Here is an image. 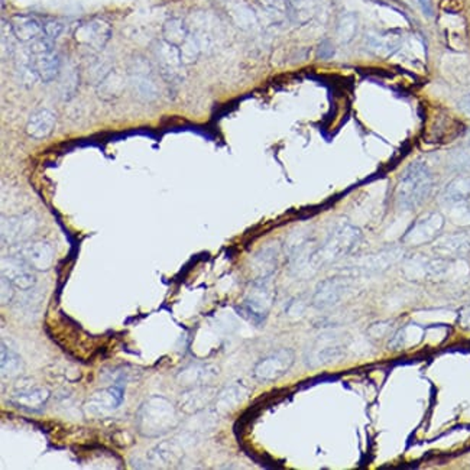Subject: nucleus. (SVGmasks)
Segmentation results:
<instances>
[{
  "label": "nucleus",
  "instance_id": "f257e3e1",
  "mask_svg": "<svg viewBox=\"0 0 470 470\" xmlns=\"http://www.w3.org/2000/svg\"><path fill=\"white\" fill-rule=\"evenodd\" d=\"M180 426L178 408L169 400L153 395L140 404L136 413V429L147 438H158Z\"/></svg>",
  "mask_w": 470,
  "mask_h": 470
},
{
  "label": "nucleus",
  "instance_id": "f03ea898",
  "mask_svg": "<svg viewBox=\"0 0 470 470\" xmlns=\"http://www.w3.org/2000/svg\"><path fill=\"white\" fill-rule=\"evenodd\" d=\"M434 185V178L429 167L422 162H413L401 176L395 198L398 207L404 210H413L424 203Z\"/></svg>",
  "mask_w": 470,
  "mask_h": 470
},
{
  "label": "nucleus",
  "instance_id": "7ed1b4c3",
  "mask_svg": "<svg viewBox=\"0 0 470 470\" xmlns=\"http://www.w3.org/2000/svg\"><path fill=\"white\" fill-rule=\"evenodd\" d=\"M362 234L360 230L350 225L337 226L321 246H317L314 252V266L316 270L321 268L323 265L333 263L344 256L352 254L359 246Z\"/></svg>",
  "mask_w": 470,
  "mask_h": 470
},
{
  "label": "nucleus",
  "instance_id": "20e7f679",
  "mask_svg": "<svg viewBox=\"0 0 470 470\" xmlns=\"http://www.w3.org/2000/svg\"><path fill=\"white\" fill-rule=\"evenodd\" d=\"M28 61L30 67L34 68L37 77L44 83L55 80L61 73V58L54 50L53 41L45 37L30 44Z\"/></svg>",
  "mask_w": 470,
  "mask_h": 470
},
{
  "label": "nucleus",
  "instance_id": "39448f33",
  "mask_svg": "<svg viewBox=\"0 0 470 470\" xmlns=\"http://www.w3.org/2000/svg\"><path fill=\"white\" fill-rule=\"evenodd\" d=\"M270 279L271 278H256L252 290L249 291L242 306L245 314L256 323L266 319L274 304V290Z\"/></svg>",
  "mask_w": 470,
  "mask_h": 470
},
{
  "label": "nucleus",
  "instance_id": "423d86ee",
  "mask_svg": "<svg viewBox=\"0 0 470 470\" xmlns=\"http://www.w3.org/2000/svg\"><path fill=\"white\" fill-rule=\"evenodd\" d=\"M2 242L6 245H21L28 242L38 230V218L34 213L25 212L2 218Z\"/></svg>",
  "mask_w": 470,
  "mask_h": 470
},
{
  "label": "nucleus",
  "instance_id": "0eeeda50",
  "mask_svg": "<svg viewBox=\"0 0 470 470\" xmlns=\"http://www.w3.org/2000/svg\"><path fill=\"white\" fill-rule=\"evenodd\" d=\"M294 362L295 355L291 349H278L259 360L254 368V376L261 382H274L282 378Z\"/></svg>",
  "mask_w": 470,
  "mask_h": 470
},
{
  "label": "nucleus",
  "instance_id": "6e6552de",
  "mask_svg": "<svg viewBox=\"0 0 470 470\" xmlns=\"http://www.w3.org/2000/svg\"><path fill=\"white\" fill-rule=\"evenodd\" d=\"M153 54L158 62L160 73L168 83H178L182 80L185 64L177 45L161 39L155 44Z\"/></svg>",
  "mask_w": 470,
  "mask_h": 470
},
{
  "label": "nucleus",
  "instance_id": "1a4fd4ad",
  "mask_svg": "<svg viewBox=\"0 0 470 470\" xmlns=\"http://www.w3.org/2000/svg\"><path fill=\"white\" fill-rule=\"evenodd\" d=\"M111 38V24L100 18H93L90 21L82 22L74 30L75 42L91 51H102Z\"/></svg>",
  "mask_w": 470,
  "mask_h": 470
},
{
  "label": "nucleus",
  "instance_id": "9d476101",
  "mask_svg": "<svg viewBox=\"0 0 470 470\" xmlns=\"http://www.w3.org/2000/svg\"><path fill=\"white\" fill-rule=\"evenodd\" d=\"M15 255L21 256L34 271L45 272L53 268L55 250L51 243L45 241H32L17 245Z\"/></svg>",
  "mask_w": 470,
  "mask_h": 470
},
{
  "label": "nucleus",
  "instance_id": "9b49d317",
  "mask_svg": "<svg viewBox=\"0 0 470 470\" xmlns=\"http://www.w3.org/2000/svg\"><path fill=\"white\" fill-rule=\"evenodd\" d=\"M129 80L136 96L145 102H153L160 96L158 86L155 83L152 67L145 59H136L129 71Z\"/></svg>",
  "mask_w": 470,
  "mask_h": 470
},
{
  "label": "nucleus",
  "instance_id": "f8f14e48",
  "mask_svg": "<svg viewBox=\"0 0 470 470\" xmlns=\"http://www.w3.org/2000/svg\"><path fill=\"white\" fill-rule=\"evenodd\" d=\"M123 401V391L118 386H111L106 389H100L94 393L84 402V414L90 417H107L109 414L115 413Z\"/></svg>",
  "mask_w": 470,
  "mask_h": 470
},
{
  "label": "nucleus",
  "instance_id": "ddd939ff",
  "mask_svg": "<svg viewBox=\"0 0 470 470\" xmlns=\"http://www.w3.org/2000/svg\"><path fill=\"white\" fill-rule=\"evenodd\" d=\"M2 276L8 278L17 290L25 291L32 288L37 282L34 270L18 255H8L2 258Z\"/></svg>",
  "mask_w": 470,
  "mask_h": 470
},
{
  "label": "nucleus",
  "instance_id": "4468645a",
  "mask_svg": "<svg viewBox=\"0 0 470 470\" xmlns=\"http://www.w3.org/2000/svg\"><path fill=\"white\" fill-rule=\"evenodd\" d=\"M444 226V218L442 214L431 213L427 214L420 220H417L413 227L406 232L404 236V242L408 245H424L434 241L438 233L442 232Z\"/></svg>",
  "mask_w": 470,
  "mask_h": 470
},
{
  "label": "nucleus",
  "instance_id": "2eb2a0df",
  "mask_svg": "<svg viewBox=\"0 0 470 470\" xmlns=\"http://www.w3.org/2000/svg\"><path fill=\"white\" fill-rule=\"evenodd\" d=\"M348 288L349 284L344 278H328L319 284L314 297H312V306L319 310L330 308L341 300V297L346 294Z\"/></svg>",
  "mask_w": 470,
  "mask_h": 470
},
{
  "label": "nucleus",
  "instance_id": "dca6fc26",
  "mask_svg": "<svg viewBox=\"0 0 470 470\" xmlns=\"http://www.w3.org/2000/svg\"><path fill=\"white\" fill-rule=\"evenodd\" d=\"M13 37L22 44H34L44 38V24L32 15H15L10 19Z\"/></svg>",
  "mask_w": 470,
  "mask_h": 470
},
{
  "label": "nucleus",
  "instance_id": "f3484780",
  "mask_svg": "<svg viewBox=\"0 0 470 470\" xmlns=\"http://www.w3.org/2000/svg\"><path fill=\"white\" fill-rule=\"evenodd\" d=\"M51 393L44 386H32V388H22L17 393H13L10 397V402L25 411H41L45 404L48 402Z\"/></svg>",
  "mask_w": 470,
  "mask_h": 470
},
{
  "label": "nucleus",
  "instance_id": "a211bd4d",
  "mask_svg": "<svg viewBox=\"0 0 470 470\" xmlns=\"http://www.w3.org/2000/svg\"><path fill=\"white\" fill-rule=\"evenodd\" d=\"M214 397H216L214 391L210 386L205 385L188 386V389L184 391L180 397V408L184 413L196 414L203 408H206V405L212 402Z\"/></svg>",
  "mask_w": 470,
  "mask_h": 470
},
{
  "label": "nucleus",
  "instance_id": "6ab92c4d",
  "mask_svg": "<svg viewBox=\"0 0 470 470\" xmlns=\"http://www.w3.org/2000/svg\"><path fill=\"white\" fill-rule=\"evenodd\" d=\"M343 348L339 343L332 341V339H321L312 346L306 356V362L311 368H317L326 364L333 362L335 359L341 357Z\"/></svg>",
  "mask_w": 470,
  "mask_h": 470
},
{
  "label": "nucleus",
  "instance_id": "aec40b11",
  "mask_svg": "<svg viewBox=\"0 0 470 470\" xmlns=\"http://www.w3.org/2000/svg\"><path fill=\"white\" fill-rule=\"evenodd\" d=\"M184 444H185L184 435L182 438L180 437V438H172V440H168V442H162L149 453V459L156 466H164V467L172 466L182 458Z\"/></svg>",
  "mask_w": 470,
  "mask_h": 470
},
{
  "label": "nucleus",
  "instance_id": "412c9836",
  "mask_svg": "<svg viewBox=\"0 0 470 470\" xmlns=\"http://www.w3.org/2000/svg\"><path fill=\"white\" fill-rule=\"evenodd\" d=\"M366 45L368 50H370L372 53L389 57L401 48L402 35L400 32H394V30H388V32L382 34L370 32L366 35Z\"/></svg>",
  "mask_w": 470,
  "mask_h": 470
},
{
  "label": "nucleus",
  "instance_id": "4be33fe9",
  "mask_svg": "<svg viewBox=\"0 0 470 470\" xmlns=\"http://www.w3.org/2000/svg\"><path fill=\"white\" fill-rule=\"evenodd\" d=\"M57 123V118L51 111L41 109L28 119L26 123V133L34 139H45L48 138Z\"/></svg>",
  "mask_w": 470,
  "mask_h": 470
},
{
  "label": "nucleus",
  "instance_id": "5701e85b",
  "mask_svg": "<svg viewBox=\"0 0 470 470\" xmlns=\"http://www.w3.org/2000/svg\"><path fill=\"white\" fill-rule=\"evenodd\" d=\"M217 373V369L210 365H188L177 373V381L185 386L205 385Z\"/></svg>",
  "mask_w": 470,
  "mask_h": 470
},
{
  "label": "nucleus",
  "instance_id": "b1692460",
  "mask_svg": "<svg viewBox=\"0 0 470 470\" xmlns=\"http://www.w3.org/2000/svg\"><path fill=\"white\" fill-rule=\"evenodd\" d=\"M42 307V294L38 292L34 287L22 291V295L15 303V311L21 317H26L28 320L37 319Z\"/></svg>",
  "mask_w": 470,
  "mask_h": 470
},
{
  "label": "nucleus",
  "instance_id": "393cba45",
  "mask_svg": "<svg viewBox=\"0 0 470 470\" xmlns=\"http://www.w3.org/2000/svg\"><path fill=\"white\" fill-rule=\"evenodd\" d=\"M279 247L278 245H270L263 247L254 259V270L258 278H271L278 266Z\"/></svg>",
  "mask_w": 470,
  "mask_h": 470
},
{
  "label": "nucleus",
  "instance_id": "a878e982",
  "mask_svg": "<svg viewBox=\"0 0 470 470\" xmlns=\"http://www.w3.org/2000/svg\"><path fill=\"white\" fill-rule=\"evenodd\" d=\"M123 77L113 70H109L97 82V94L104 100H115L123 93Z\"/></svg>",
  "mask_w": 470,
  "mask_h": 470
},
{
  "label": "nucleus",
  "instance_id": "bb28decb",
  "mask_svg": "<svg viewBox=\"0 0 470 470\" xmlns=\"http://www.w3.org/2000/svg\"><path fill=\"white\" fill-rule=\"evenodd\" d=\"M188 35H190V28L181 18H169L162 26V39L177 45L178 48L187 41Z\"/></svg>",
  "mask_w": 470,
  "mask_h": 470
},
{
  "label": "nucleus",
  "instance_id": "cd10ccee",
  "mask_svg": "<svg viewBox=\"0 0 470 470\" xmlns=\"http://www.w3.org/2000/svg\"><path fill=\"white\" fill-rule=\"evenodd\" d=\"M316 15L314 0H288V18L297 25L308 24Z\"/></svg>",
  "mask_w": 470,
  "mask_h": 470
},
{
  "label": "nucleus",
  "instance_id": "c85d7f7f",
  "mask_svg": "<svg viewBox=\"0 0 470 470\" xmlns=\"http://www.w3.org/2000/svg\"><path fill=\"white\" fill-rule=\"evenodd\" d=\"M0 366H2L3 378H13V376L19 375L22 369L21 355L10 346H6L5 341H2V359H0Z\"/></svg>",
  "mask_w": 470,
  "mask_h": 470
},
{
  "label": "nucleus",
  "instance_id": "c756f323",
  "mask_svg": "<svg viewBox=\"0 0 470 470\" xmlns=\"http://www.w3.org/2000/svg\"><path fill=\"white\" fill-rule=\"evenodd\" d=\"M245 391L241 386H230L222 391L216 397V408L218 411H230L236 406L241 401L245 400Z\"/></svg>",
  "mask_w": 470,
  "mask_h": 470
},
{
  "label": "nucleus",
  "instance_id": "7c9ffc66",
  "mask_svg": "<svg viewBox=\"0 0 470 470\" xmlns=\"http://www.w3.org/2000/svg\"><path fill=\"white\" fill-rule=\"evenodd\" d=\"M470 197V177L460 176L453 180L444 191V198L451 203H459Z\"/></svg>",
  "mask_w": 470,
  "mask_h": 470
},
{
  "label": "nucleus",
  "instance_id": "2f4dec72",
  "mask_svg": "<svg viewBox=\"0 0 470 470\" xmlns=\"http://www.w3.org/2000/svg\"><path fill=\"white\" fill-rule=\"evenodd\" d=\"M359 21L355 13H343L337 22V38L341 44H349L357 32Z\"/></svg>",
  "mask_w": 470,
  "mask_h": 470
},
{
  "label": "nucleus",
  "instance_id": "473e14b6",
  "mask_svg": "<svg viewBox=\"0 0 470 470\" xmlns=\"http://www.w3.org/2000/svg\"><path fill=\"white\" fill-rule=\"evenodd\" d=\"M449 164L451 165V168L460 171L470 168V140L450 153Z\"/></svg>",
  "mask_w": 470,
  "mask_h": 470
},
{
  "label": "nucleus",
  "instance_id": "72a5a7b5",
  "mask_svg": "<svg viewBox=\"0 0 470 470\" xmlns=\"http://www.w3.org/2000/svg\"><path fill=\"white\" fill-rule=\"evenodd\" d=\"M232 18H233L234 22H236L243 29L252 28L255 25V22H256L254 12L250 10L246 5H243L242 2H239V3H236V5L233 6V9H232Z\"/></svg>",
  "mask_w": 470,
  "mask_h": 470
},
{
  "label": "nucleus",
  "instance_id": "f704fd0d",
  "mask_svg": "<svg viewBox=\"0 0 470 470\" xmlns=\"http://www.w3.org/2000/svg\"><path fill=\"white\" fill-rule=\"evenodd\" d=\"M263 10L274 17H288V0H258Z\"/></svg>",
  "mask_w": 470,
  "mask_h": 470
},
{
  "label": "nucleus",
  "instance_id": "c9c22d12",
  "mask_svg": "<svg viewBox=\"0 0 470 470\" xmlns=\"http://www.w3.org/2000/svg\"><path fill=\"white\" fill-rule=\"evenodd\" d=\"M77 83H78V75L74 71H67L66 75L61 78V84H59V91L62 94V97L64 99H70L73 94L75 93L77 88Z\"/></svg>",
  "mask_w": 470,
  "mask_h": 470
},
{
  "label": "nucleus",
  "instance_id": "e433bc0d",
  "mask_svg": "<svg viewBox=\"0 0 470 470\" xmlns=\"http://www.w3.org/2000/svg\"><path fill=\"white\" fill-rule=\"evenodd\" d=\"M42 24H44L45 38H48L50 41L57 39L62 34V29H64L62 24L59 21H57V19H48V21H44Z\"/></svg>",
  "mask_w": 470,
  "mask_h": 470
},
{
  "label": "nucleus",
  "instance_id": "4c0bfd02",
  "mask_svg": "<svg viewBox=\"0 0 470 470\" xmlns=\"http://www.w3.org/2000/svg\"><path fill=\"white\" fill-rule=\"evenodd\" d=\"M0 287H2V291H0V297H2V304L6 306V304L12 303L13 299H15V285L8 278L2 276V279H0Z\"/></svg>",
  "mask_w": 470,
  "mask_h": 470
},
{
  "label": "nucleus",
  "instance_id": "58836bf2",
  "mask_svg": "<svg viewBox=\"0 0 470 470\" xmlns=\"http://www.w3.org/2000/svg\"><path fill=\"white\" fill-rule=\"evenodd\" d=\"M335 55V46L330 41H323L319 46V58L328 59Z\"/></svg>",
  "mask_w": 470,
  "mask_h": 470
},
{
  "label": "nucleus",
  "instance_id": "ea45409f",
  "mask_svg": "<svg viewBox=\"0 0 470 470\" xmlns=\"http://www.w3.org/2000/svg\"><path fill=\"white\" fill-rule=\"evenodd\" d=\"M459 324L463 327V328H467V330H470V306H466L460 310L459 312Z\"/></svg>",
  "mask_w": 470,
  "mask_h": 470
},
{
  "label": "nucleus",
  "instance_id": "a19ab883",
  "mask_svg": "<svg viewBox=\"0 0 470 470\" xmlns=\"http://www.w3.org/2000/svg\"><path fill=\"white\" fill-rule=\"evenodd\" d=\"M459 107L460 111L464 112L466 115H470V93H467L466 96H463L459 102Z\"/></svg>",
  "mask_w": 470,
  "mask_h": 470
},
{
  "label": "nucleus",
  "instance_id": "79ce46f5",
  "mask_svg": "<svg viewBox=\"0 0 470 470\" xmlns=\"http://www.w3.org/2000/svg\"><path fill=\"white\" fill-rule=\"evenodd\" d=\"M422 10L427 15V17H431L433 15V6H431V0H418Z\"/></svg>",
  "mask_w": 470,
  "mask_h": 470
}]
</instances>
